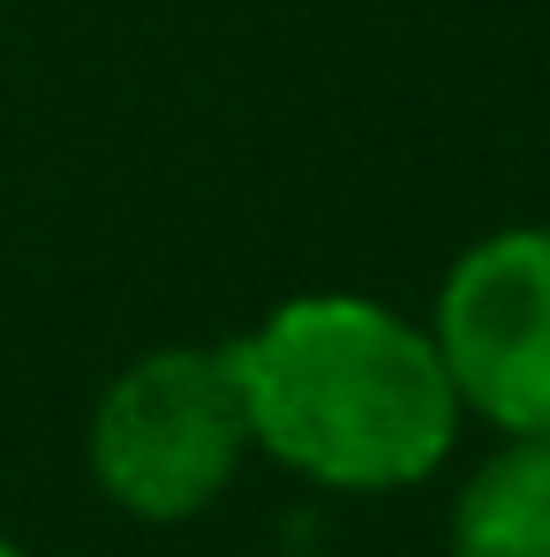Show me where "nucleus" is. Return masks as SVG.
<instances>
[{"instance_id":"f257e3e1","label":"nucleus","mask_w":550,"mask_h":557,"mask_svg":"<svg viewBox=\"0 0 550 557\" xmlns=\"http://www.w3.org/2000/svg\"><path fill=\"white\" fill-rule=\"evenodd\" d=\"M249 407V445L272 467L340 490L392 497L430 482L460 445V399L430 324L377 294H294L242 339H227Z\"/></svg>"},{"instance_id":"f03ea898","label":"nucleus","mask_w":550,"mask_h":557,"mask_svg":"<svg viewBox=\"0 0 550 557\" xmlns=\"http://www.w3.org/2000/svg\"><path fill=\"white\" fill-rule=\"evenodd\" d=\"M249 407L227 347H151L98 392L84 460L98 497L144 528L211 512L249 460Z\"/></svg>"},{"instance_id":"7ed1b4c3","label":"nucleus","mask_w":550,"mask_h":557,"mask_svg":"<svg viewBox=\"0 0 550 557\" xmlns=\"http://www.w3.org/2000/svg\"><path fill=\"white\" fill-rule=\"evenodd\" d=\"M430 339L460 414L498 437H550V226L467 242L430 301Z\"/></svg>"},{"instance_id":"20e7f679","label":"nucleus","mask_w":550,"mask_h":557,"mask_svg":"<svg viewBox=\"0 0 550 557\" xmlns=\"http://www.w3.org/2000/svg\"><path fill=\"white\" fill-rule=\"evenodd\" d=\"M453 557H550V437H505L490 460L460 482Z\"/></svg>"},{"instance_id":"39448f33","label":"nucleus","mask_w":550,"mask_h":557,"mask_svg":"<svg viewBox=\"0 0 550 557\" xmlns=\"http://www.w3.org/2000/svg\"><path fill=\"white\" fill-rule=\"evenodd\" d=\"M0 557H30V550H23V543H15V535H0Z\"/></svg>"}]
</instances>
